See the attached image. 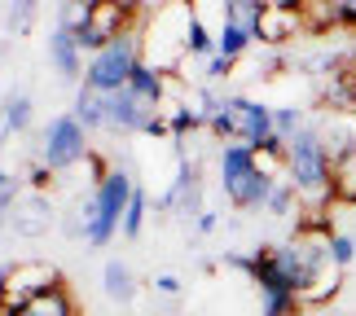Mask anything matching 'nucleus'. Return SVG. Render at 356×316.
<instances>
[{
  "mask_svg": "<svg viewBox=\"0 0 356 316\" xmlns=\"http://www.w3.org/2000/svg\"><path fill=\"white\" fill-rule=\"evenodd\" d=\"M198 22L194 0H159L149 9V18L141 22V62H149L163 75H181V66L189 58V31Z\"/></svg>",
  "mask_w": 356,
  "mask_h": 316,
  "instance_id": "1",
  "label": "nucleus"
},
{
  "mask_svg": "<svg viewBox=\"0 0 356 316\" xmlns=\"http://www.w3.org/2000/svg\"><path fill=\"white\" fill-rule=\"evenodd\" d=\"M286 181L295 185V194L304 207H334L330 181H334V158L325 154L317 128H308L286 145Z\"/></svg>",
  "mask_w": 356,
  "mask_h": 316,
  "instance_id": "2",
  "label": "nucleus"
},
{
  "mask_svg": "<svg viewBox=\"0 0 356 316\" xmlns=\"http://www.w3.org/2000/svg\"><path fill=\"white\" fill-rule=\"evenodd\" d=\"M136 18H141V5H128V0H92V18H88L84 31L75 35L79 53H92V58H97L115 40L136 35Z\"/></svg>",
  "mask_w": 356,
  "mask_h": 316,
  "instance_id": "3",
  "label": "nucleus"
},
{
  "mask_svg": "<svg viewBox=\"0 0 356 316\" xmlns=\"http://www.w3.org/2000/svg\"><path fill=\"white\" fill-rule=\"evenodd\" d=\"M136 35H141V31H136ZM136 35L115 40L111 49H102L97 58H88L84 84H88L92 92H119V88H128L136 62H141V40H136Z\"/></svg>",
  "mask_w": 356,
  "mask_h": 316,
  "instance_id": "4",
  "label": "nucleus"
},
{
  "mask_svg": "<svg viewBox=\"0 0 356 316\" xmlns=\"http://www.w3.org/2000/svg\"><path fill=\"white\" fill-rule=\"evenodd\" d=\"M79 158H88V128L75 115H53V123L44 128L40 163H49L53 172H71Z\"/></svg>",
  "mask_w": 356,
  "mask_h": 316,
  "instance_id": "5",
  "label": "nucleus"
},
{
  "mask_svg": "<svg viewBox=\"0 0 356 316\" xmlns=\"http://www.w3.org/2000/svg\"><path fill=\"white\" fill-rule=\"evenodd\" d=\"M53 219H62V215L53 211L49 194H22L18 202H13V211L5 215V224L18 233V238L35 242V238H44V233L53 228Z\"/></svg>",
  "mask_w": 356,
  "mask_h": 316,
  "instance_id": "6",
  "label": "nucleus"
},
{
  "mask_svg": "<svg viewBox=\"0 0 356 316\" xmlns=\"http://www.w3.org/2000/svg\"><path fill=\"white\" fill-rule=\"evenodd\" d=\"M159 110L141 101L132 88H119V92H106V128L111 132H123V136H132V132H145V123L154 119Z\"/></svg>",
  "mask_w": 356,
  "mask_h": 316,
  "instance_id": "7",
  "label": "nucleus"
},
{
  "mask_svg": "<svg viewBox=\"0 0 356 316\" xmlns=\"http://www.w3.org/2000/svg\"><path fill=\"white\" fill-rule=\"evenodd\" d=\"M58 281H62V272L53 268V264H44V259H22V264H13V268H9V299L26 308L35 294L53 290Z\"/></svg>",
  "mask_w": 356,
  "mask_h": 316,
  "instance_id": "8",
  "label": "nucleus"
},
{
  "mask_svg": "<svg viewBox=\"0 0 356 316\" xmlns=\"http://www.w3.org/2000/svg\"><path fill=\"white\" fill-rule=\"evenodd\" d=\"M225 106L234 110V119H238V141L242 145L259 149L273 136V106L251 101V97H225Z\"/></svg>",
  "mask_w": 356,
  "mask_h": 316,
  "instance_id": "9",
  "label": "nucleus"
},
{
  "mask_svg": "<svg viewBox=\"0 0 356 316\" xmlns=\"http://www.w3.org/2000/svg\"><path fill=\"white\" fill-rule=\"evenodd\" d=\"M299 31H308V26H304V13L264 5V13H259V22H255L251 35H255V44H264V49H282V44H291Z\"/></svg>",
  "mask_w": 356,
  "mask_h": 316,
  "instance_id": "10",
  "label": "nucleus"
},
{
  "mask_svg": "<svg viewBox=\"0 0 356 316\" xmlns=\"http://www.w3.org/2000/svg\"><path fill=\"white\" fill-rule=\"evenodd\" d=\"M49 58H53V66H58V75L62 79H79L84 84V53H79V44H75V35L71 31H62V26H53V35H49Z\"/></svg>",
  "mask_w": 356,
  "mask_h": 316,
  "instance_id": "11",
  "label": "nucleus"
},
{
  "mask_svg": "<svg viewBox=\"0 0 356 316\" xmlns=\"http://www.w3.org/2000/svg\"><path fill=\"white\" fill-rule=\"evenodd\" d=\"M26 308H31L35 316H79V299L71 294V285H66V281H58L53 290L35 294Z\"/></svg>",
  "mask_w": 356,
  "mask_h": 316,
  "instance_id": "12",
  "label": "nucleus"
},
{
  "mask_svg": "<svg viewBox=\"0 0 356 316\" xmlns=\"http://www.w3.org/2000/svg\"><path fill=\"white\" fill-rule=\"evenodd\" d=\"M102 285H106V299H111V303H132L136 299V277L123 259H111V264L102 268Z\"/></svg>",
  "mask_w": 356,
  "mask_h": 316,
  "instance_id": "13",
  "label": "nucleus"
},
{
  "mask_svg": "<svg viewBox=\"0 0 356 316\" xmlns=\"http://www.w3.org/2000/svg\"><path fill=\"white\" fill-rule=\"evenodd\" d=\"M339 285H343V268L325 264L317 277L304 285V294H299V299H304V308H325V303H330V299L339 294Z\"/></svg>",
  "mask_w": 356,
  "mask_h": 316,
  "instance_id": "14",
  "label": "nucleus"
},
{
  "mask_svg": "<svg viewBox=\"0 0 356 316\" xmlns=\"http://www.w3.org/2000/svg\"><path fill=\"white\" fill-rule=\"evenodd\" d=\"M246 172H255V149L242 145V141H229V145L220 149V185L242 181Z\"/></svg>",
  "mask_w": 356,
  "mask_h": 316,
  "instance_id": "15",
  "label": "nucleus"
},
{
  "mask_svg": "<svg viewBox=\"0 0 356 316\" xmlns=\"http://www.w3.org/2000/svg\"><path fill=\"white\" fill-rule=\"evenodd\" d=\"M251 44H255V35L238 22H220V31H216V53L229 58V62H242L246 53H251Z\"/></svg>",
  "mask_w": 356,
  "mask_h": 316,
  "instance_id": "16",
  "label": "nucleus"
},
{
  "mask_svg": "<svg viewBox=\"0 0 356 316\" xmlns=\"http://www.w3.org/2000/svg\"><path fill=\"white\" fill-rule=\"evenodd\" d=\"M71 115L84 123L88 132L106 128V92H92L88 84H79V92H75V110H71Z\"/></svg>",
  "mask_w": 356,
  "mask_h": 316,
  "instance_id": "17",
  "label": "nucleus"
},
{
  "mask_svg": "<svg viewBox=\"0 0 356 316\" xmlns=\"http://www.w3.org/2000/svg\"><path fill=\"white\" fill-rule=\"evenodd\" d=\"M334 207H356V154L334 158V181H330Z\"/></svg>",
  "mask_w": 356,
  "mask_h": 316,
  "instance_id": "18",
  "label": "nucleus"
},
{
  "mask_svg": "<svg viewBox=\"0 0 356 316\" xmlns=\"http://www.w3.org/2000/svg\"><path fill=\"white\" fill-rule=\"evenodd\" d=\"M304 128H308V115L299 106H273V132H277L286 145H291Z\"/></svg>",
  "mask_w": 356,
  "mask_h": 316,
  "instance_id": "19",
  "label": "nucleus"
},
{
  "mask_svg": "<svg viewBox=\"0 0 356 316\" xmlns=\"http://www.w3.org/2000/svg\"><path fill=\"white\" fill-rule=\"evenodd\" d=\"M304 202H299V194H295V185L291 181H277L273 185V194H268V202H264V211L268 215H277V219H286V215H295Z\"/></svg>",
  "mask_w": 356,
  "mask_h": 316,
  "instance_id": "20",
  "label": "nucleus"
},
{
  "mask_svg": "<svg viewBox=\"0 0 356 316\" xmlns=\"http://www.w3.org/2000/svg\"><path fill=\"white\" fill-rule=\"evenodd\" d=\"M145 211H149V194H145V189L141 185H136V194H132V202H128V211H123V238H141V228H145Z\"/></svg>",
  "mask_w": 356,
  "mask_h": 316,
  "instance_id": "21",
  "label": "nucleus"
},
{
  "mask_svg": "<svg viewBox=\"0 0 356 316\" xmlns=\"http://www.w3.org/2000/svg\"><path fill=\"white\" fill-rule=\"evenodd\" d=\"M0 115L9 119L13 132H26V128H31V97H26V92H9L5 106H0Z\"/></svg>",
  "mask_w": 356,
  "mask_h": 316,
  "instance_id": "22",
  "label": "nucleus"
},
{
  "mask_svg": "<svg viewBox=\"0 0 356 316\" xmlns=\"http://www.w3.org/2000/svg\"><path fill=\"white\" fill-rule=\"evenodd\" d=\"M88 18H92V0H66L58 26H62V31H71V35H79L88 26Z\"/></svg>",
  "mask_w": 356,
  "mask_h": 316,
  "instance_id": "23",
  "label": "nucleus"
},
{
  "mask_svg": "<svg viewBox=\"0 0 356 316\" xmlns=\"http://www.w3.org/2000/svg\"><path fill=\"white\" fill-rule=\"evenodd\" d=\"M259 13H264L259 0H229V5H225V22H238V26H246V31H255Z\"/></svg>",
  "mask_w": 356,
  "mask_h": 316,
  "instance_id": "24",
  "label": "nucleus"
},
{
  "mask_svg": "<svg viewBox=\"0 0 356 316\" xmlns=\"http://www.w3.org/2000/svg\"><path fill=\"white\" fill-rule=\"evenodd\" d=\"M330 264L334 268H352L356 264V233H334L330 238Z\"/></svg>",
  "mask_w": 356,
  "mask_h": 316,
  "instance_id": "25",
  "label": "nucleus"
},
{
  "mask_svg": "<svg viewBox=\"0 0 356 316\" xmlns=\"http://www.w3.org/2000/svg\"><path fill=\"white\" fill-rule=\"evenodd\" d=\"M149 290H154V299H163V303H181V294H185V281L176 277V272H159V277L149 281Z\"/></svg>",
  "mask_w": 356,
  "mask_h": 316,
  "instance_id": "26",
  "label": "nucleus"
},
{
  "mask_svg": "<svg viewBox=\"0 0 356 316\" xmlns=\"http://www.w3.org/2000/svg\"><path fill=\"white\" fill-rule=\"evenodd\" d=\"M264 316H304L299 294H264Z\"/></svg>",
  "mask_w": 356,
  "mask_h": 316,
  "instance_id": "27",
  "label": "nucleus"
},
{
  "mask_svg": "<svg viewBox=\"0 0 356 316\" xmlns=\"http://www.w3.org/2000/svg\"><path fill=\"white\" fill-rule=\"evenodd\" d=\"M35 9H40V0H9V22H13V31H18V35L31 31Z\"/></svg>",
  "mask_w": 356,
  "mask_h": 316,
  "instance_id": "28",
  "label": "nucleus"
},
{
  "mask_svg": "<svg viewBox=\"0 0 356 316\" xmlns=\"http://www.w3.org/2000/svg\"><path fill=\"white\" fill-rule=\"evenodd\" d=\"M53 176H58V172H53V167H49V163H35V167H31V172H26V185H31V194H49V185H53Z\"/></svg>",
  "mask_w": 356,
  "mask_h": 316,
  "instance_id": "29",
  "label": "nucleus"
},
{
  "mask_svg": "<svg viewBox=\"0 0 356 316\" xmlns=\"http://www.w3.org/2000/svg\"><path fill=\"white\" fill-rule=\"evenodd\" d=\"M234 66H238V62H229V58H220V53H211V58H207V79H229V75H234Z\"/></svg>",
  "mask_w": 356,
  "mask_h": 316,
  "instance_id": "30",
  "label": "nucleus"
},
{
  "mask_svg": "<svg viewBox=\"0 0 356 316\" xmlns=\"http://www.w3.org/2000/svg\"><path fill=\"white\" fill-rule=\"evenodd\" d=\"M168 132H172V123H168V115H154V119L145 123V136H168Z\"/></svg>",
  "mask_w": 356,
  "mask_h": 316,
  "instance_id": "31",
  "label": "nucleus"
},
{
  "mask_svg": "<svg viewBox=\"0 0 356 316\" xmlns=\"http://www.w3.org/2000/svg\"><path fill=\"white\" fill-rule=\"evenodd\" d=\"M216 224H220V219H216V211H202V215H198V233H216Z\"/></svg>",
  "mask_w": 356,
  "mask_h": 316,
  "instance_id": "32",
  "label": "nucleus"
},
{
  "mask_svg": "<svg viewBox=\"0 0 356 316\" xmlns=\"http://www.w3.org/2000/svg\"><path fill=\"white\" fill-rule=\"evenodd\" d=\"M22 312V303H13V299L5 294V299H0V316H18Z\"/></svg>",
  "mask_w": 356,
  "mask_h": 316,
  "instance_id": "33",
  "label": "nucleus"
},
{
  "mask_svg": "<svg viewBox=\"0 0 356 316\" xmlns=\"http://www.w3.org/2000/svg\"><path fill=\"white\" fill-rule=\"evenodd\" d=\"M5 294H9V268L0 264V299H5Z\"/></svg>",
  "mask_w": 356,
  "mask_h": 316,
  "instance_id": "34",
  "label": "nucleus"
},
{
  "mask_svg": "<svg viewBox=\"0 0 356 316\" xmlns=\"http://www.w3.org/2000/svg\"><path fill=\"white\" fill-rule=\"evenodd\" d=\"M18 316H35V312H31V308H22V312H18Z\"/></svg>",
  "mask_w": 356,
  "mask_h": 316,
  "instance_id": "35",
  "label": "nucleus"
},
{
  "mask_svg": "<svg viewBox=\"0 0 356 316\" xmlns=\"http://www.w3.org/2000/svg\"><path fill=\"white\" fill-rule=\"evenodd\" d=\"M128 5H141V9H145V0H128Z\"/></svg>",
  "mask_w": 356,
  "mask_h": 316,
  "instance_id": "36",
  "label": "nucleus"
},
{
  "mask_svg": "<svg viewBox=\"0 0 356 316\" xmlns=\"http://www.w3.org/2000/svg\"><path fill=\"white\" fill-rule=\"evenodd\" d=\"M0 224H5V211H0Z\"/></svg>",
  "mask_w": 356,
  "mask_h": 316,
  "instance_id": "37",
  "label": "nucleus"
},
{
  "mask_svg": "<svg viewBox=\"0 0 356 316\" xmlns=\"http://www.w3.org/2000/svg\"><path fill=\"white\" fill-rule=\"evenodd\" d=\"M259 5H264V0H259Z\"/></svg>",
  "mask_w": 356,
  "mask_h": 316,
  "instance_id": "38",
  "label": "nucleus"
}]
</instances>
